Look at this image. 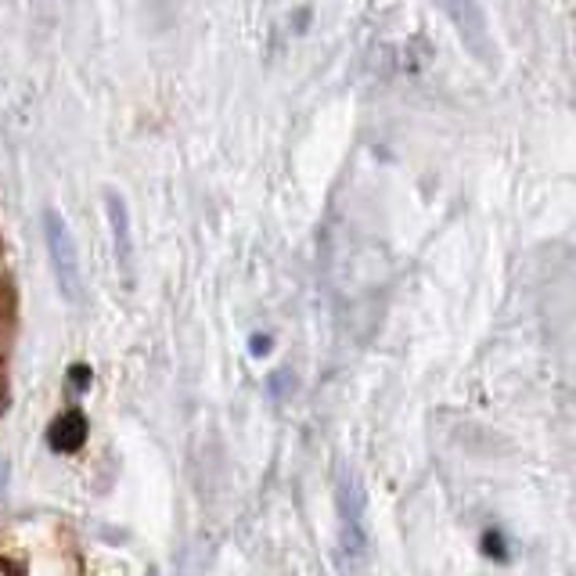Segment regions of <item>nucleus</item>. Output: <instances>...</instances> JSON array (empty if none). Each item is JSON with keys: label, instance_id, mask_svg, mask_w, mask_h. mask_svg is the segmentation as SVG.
Returning <instances> with one entry per match:
<instances>
[{"label": "nucleus", "instance_id": "nucleus-1", "mask_svg": "<svg viewBox=\"0 0 576 576\" xmlns=\"http://www.w3.org/2000/svg\"><path fill=\"white\" fill-rule=\"evenodd\" d=\"M44 238H47V256H51L54 281H58V292L69 306L83 303V270H80V252L72 242V231L62 216L47 209L44 213Z\"/></svg>", "mask_w": 576, "mask_h": 576}, {"label": "nucleus", "instance_id": "nucleus-3", "mask_svg": "<svg viewBox=\"0 0 576 576\" xmlns=\"http://www.w3.org/2000/svg\"><path fill=\"white\" fill-rule=\"evenodd\" d=\"M105 206H108V224H112V238H116L119 270H123L126 278H130V274H134V238H130V213H126V202L116 195V191H108V195H105Z\"/></svg>", "mask_w": 576, "mask_h": 576}, {"label": "nucleus", "instance_id": "nucleus-7", "mask_svg": "<svg viewBox=\"0 0 576 576\" xmlns=\"http://www.w3.org/2000/svg\"><path fill=\"white\" fill-rule=\"evenodd\" d=\"M0 576H18V573L11 566H4V562H0Z\"/></svg>", "mask_w": 576, "mask_h": 576}, {"label": "nucleus", "instance_id": "nucleus-9", "mask_svg": "<svg viewBox=\"0 0 576 576\" xmlns=\"http://www.w3.org/2000/svg\"><path fill=\"white\" fill-rule=\"evenodd\" d=\"M0 393H4V389H0Z\"/></svg>", "mask_w": 576, "mask_h": 576}, {"label": "nucleus", "instance_id": "nucleus-2", "mask_svg": "<svg viewBox=\"0 0 576 576\" xmlns=\"http://www.w3.org/2000/svg\"><path fill=\"white\" fill-rule=\"evenodd\" d=\"M339 544L342 555L360 562L368 555V530H364V486L353 472L339 476Z\"/></svg>", "mask_w": 576, "mask_h": 576}, {"label": "nucleus", "instance_id": "nucleus-6", "mask_svg": "<svg viewBox=\"0 0 576 576\" xmlns=\"http://www.w3.org/2000/svg\"><path fill=\"white\" fill-rule=\"evenodd\" d=\"M249 346H252V353H256V357H263V353L270 350V335H252Z\"/></svg>", "mask_w": 576, "mask_h": 576}, {"label": "nucleus", "instance_id": "nucleus-5", "mask_svg": "<svg viewBox=\"0 0 576 576\" xmlns=\"http://www.w3.org/2000/svg\"><path fill=\"white\" fill-rule=\"evenodd\" d=\"M69 375H72V386L87 389V382H90V368H87V364H72Z\"/></svg>", "mask_w": 576, "mask_h": 576}, {"label": "nucleus", "instance_id": "nucleus-4", "mask_svg": "<svg viewBox=\"0 0 576 576\" xmlns=\"http://www.w3.org/2000/svg\"><path fill=\"white\" fill-rule=\"evenodd\" d=\"M87 440V414L83 411H62L51 425V447L54 450H80Z\"/></svg>", "mask_w": 576, "mask_h": 576}, {"label": "nucleus", "instance_id": "nucleus-8", "mask_svg": "<svg viewBox=\"0 0 576 576\" xmlns=\"http://www.w3.org/2000/svg\"><path fill=\"white\" fill-rule=\"evenodd\" d=\"M152 576H159V573H152Z\"/></svg>", "mask_w": 576, "mask_h": 576}]
</instances>
